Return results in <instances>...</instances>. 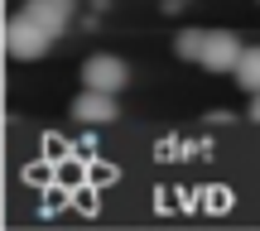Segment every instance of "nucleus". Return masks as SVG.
<instances>
[{
	"label": "nucleus",
	"mask_w": 260,
	"mask_h": 231,
	"mask_svg": "<svg viewBox=\"0 0 260 231\" xmlns=\"http://www.w3.org/2000/svg\"><path fill=\"white\" fill-rule=\"evenodd\" d=\"M5 44H10V58H15V63H39V58L48 53V44H53V34L19 10V15L10 19V29H5Z\"/></svg>",
	"instance_id": "nucleus-1"
},
{
	"label": "nucleus",
	"mask_w": 260,
	"mask_h": 231,
	"mask_svg": "<svg viewBox=\"0 0 260 231\" xmlns=\"http://www.w3.org/2000/svg\"><path fill=\"white\" fill-rule=\"evenodd\" d=\"M130 82V68L125 58L116 53H92L82 63V87H96V92H121V87Z\"/></svg>",
	"instance_id": "nucleus-3"
},
{
	"label": "nucleus",
	"mask_w": 260,
	"mask_h": 231,
	"mask_svg": "<svg viewBox=\"0 0 260 231\" xmlns=\"http://www.w3.org/2000/svg\"><path fill=\"white\" fill-rule=\"evenodd\" d=\"M251 120H255V125H260V92L251 96Z\"/></svg>",
	"instance_id": "nucleus-8"
},
{
	"label": "nucleus",
	"mask_w": 260,
	"mask_h": 231,
	"mask_svg": "<svg viewBox=\"0 0 260 231\" xmlns=\"http://www.w3.org/2000/svg\"><path fill=\"white\" fill-rule=\"evenodd\" d=\"M116 92H96V87H87L82 96H73V120L77 125H111L116 120Z\"/></svg>",
	"instance_id": "nucleus-5"
},
{
	"label": "nucleus",
	"mask_w": 260,
	"mask_h": 231,
	"mask_svg": "<svg viewBox=\"0 0 260 231\" xmlns=\"http://www.w3.org/2000/svg\"><path fill=\"white\" fill-rule=\"evenodd\" d=\"M203 34H207V29H178V34H174V53L183 58V63H198V53H203Z\"/></svg>",
	"instance_id": "nucleus-7"
},
{
	"label": "nucleus",
	"mask_w": 260,
	"mask_h": 231,
	"mask_svg": "<svg viewBox=\"0 0 260 231\" xmlns=\"http://www.w3.org/2000/svg\"><path fill=\"white\" fill-rule=\"evenodd\" d=\"M236 82H241L251 96L260 92V44H251V48L241 53V63H236Z\"/></svg>",
	"instance_id": "nucleus-6"
},
{
	"label": "nucleus",
	"mask_w": 260,
	"mask_h": 231,
	"mask_svg": "<svg viewBox=\"0 0 260 231\" xmlns=\"http://www.w3.org/2000/svg\"><path fill=\"white\" fill-rule=\"evenodd\" d=\"M24 10L29 19H34V24H44L48 34H68V29H73V15H77V0H24Z\"/></svg>",
	"instance_id": "nucleus-4"
},
{
	"label": "nucleus",
	"mask_w": 260,
	"mask_h": 231,
	"mask_svg": "<svg viewBox=\"0 0 260 231\" xmlns=\"http://www.w3.org/2000/svg\"><path fill=\"white\" fill-rule=\"evenodd\" d=\"M241 53H246V44L232 34V29H207L203 34V53H198V68H207V73H236Z\"/></svg>",
	"instance_id": "nucleus-2"
}]
</instances>
